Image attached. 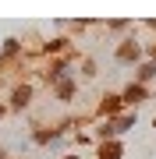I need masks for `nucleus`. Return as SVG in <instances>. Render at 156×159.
Segmentation results:
<instances>
[{"mask_svg": "<svg viewBox=\"0 0 156 159\" xmlns=\"http://www.w3.org/2000/svg\"><path fill=\"white\" fill-rule=\"evenodd\" d=\"M29 96H32V89H29V85H21V89H14V99H11V102L21 110V106H29Z\"/></svg>", "mask_w": 156, "mask_h": 159, "instance_id": "1", "label": "nucleus"}, {"mask_svg": "<svg viewBox=\"0 0 156 159\" xmlns=\"http://www.w3.org/2000/svg\"><path fill=\"white\" fill-rule=\"evenodd\" d=\"M135 57H139V46L135 43H124L121 50H117V60H135Z\"/></svg>", "mask_w": 156, "mask_h": 159, "instance_id": "2", "label": "nucleus"}, {"mask_svg": "<svg viewBox=\"0 0 156 159\" xmlns=\"http://www.w3.org/2000/svg\"><path fill=\"white\" fill-rule=\"evenodd\" d=\"M99 110H103V113H117V110H121V96H106Z\"/></svg>", "mask_w": 156, "mask_h": 159, "instance_id": "3", "label": "nucleus"}, {"mask_svg": "<svg viewBox=\"0 0 156 159\" xmlns=\"http://www.w3.org/2000/svg\"><path fill=\"white\" fill-rule=\"evenodd\" d=\"M124 99H128V102H139V99H145V89H142V85H131V89L124 92Z\"/></svg>", "mask_w": 156, "mask_h": 159, "instance_id": "4", "label": "nucleus"}, {"mask_svg": "<svg viewBox=\"0 0 156 159\" xmlns=\"http://www.w3.org/2000/svg\"><path fill=\"white\" fill-rule=\"evenodd\" d=\"M71 92H75V85H71L68 78H64V81H57V96H60V99H71Z\"/></svg>", "mask_w": 156, "mask_h": 159, "instance_id": "5", "label": "nucleus"}, {"mask_svg": "<svg viewBox=\"0 0 156 159\" xmlns=\"http://www.w3.org/2000/svg\"><path fill=\"white\" fill-rule=\"evenodd\" d=\"M156 74V64H142V71H139V81H149Z\"/></svg>", "mask_w": 156, "mask_h": 159, "instance_id": "6", "label": "nucleus"}, {"mask_svg": "<svg viewBox=\"0 0 156 159\" xmlns=\"http://www.w3.org/2000/svg\"><path fill=\"white\" fill-rule=\"evenodd\" d=\"M121 156V145H103V159H117Z\"/></svg>", "mask_w": 156, "mask_h": 159, "instance_id": "7", "label": "nucleus"}, {"mask_svg": "<svg viewBox=\"0 0 156 159\" xmlns=\"http://www.w3.org/2000/svg\"><path fill=\"white\" fill-rule=\"evenodd\" d=\"M0 117H4V106H0Z\"/></svg>", "mask_w": 156, "mask_h": 159, "instance_id": "8", "label": "nucleus"}, {"mask_svg": "<svg viewBox=\"0 0 156 159\" xmlns=\"http://www.w3.org/2000/svg\"><path fill=\"white\" fill-rule=\"evenodd\" d=\"M68 159H75V156H68Z\"/></svg>", "mask_w": 156, "mask_h": 159, "instance_id": "9", "label": "nucleus"}]
</instances>
